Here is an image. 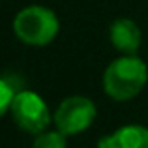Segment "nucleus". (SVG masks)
Instances as JSON below:
<instances>
[{"mask_svg":"<svg viewBox=\"0 0 148 148\" xmlns=\"http://www.w3.org/2000/svg\"><path fill=\"white\" fill-rule=\"evenodd\" d=\"M148 81L146 64L135 54H126L109 64L103 73V90L116 101H127L145 88Z\"/></svg>","mask_w":148,"mask_h":148,"instance_id":"1","label":"nucleus"},{"mask_svg":"<svg viewBox=\"0 0 148 148\" xmlns=\"http://www.w3.org/2000/svg\"><path fill=\"white\" fill-rule=\"evenodd\" d=\"M60 21L56 13L45 6L23 8L13 19V32L25 45L43 47L56 38Z\"/></svg>","mask_w":148,"mask_h":148,"instance_id":"2","label":"nucleus"},{"mask_svg":"<svg viewBox=\"0 0 148 148\" xmlns=\"http://www.w3.org/2000/svg\"><path fill=\"white\" fill-rule=\"evenodd\" d=\"M96 105L92 99L84 96H69L58 105L53 114V122L56 130L66 135H77L94 124L96 120Z\"/></svg>","mask_w":148,"mask_h":148,"instance_id":"3","label":"nucleus"},{"mask_svg":"<svg viewBox=\"0 0 148 148\" xmlns=\"http://www.w3.org/2000/svg\"><path fill=\"white\" fill-rule=\"evenodd\" d=\"M10 112L13 122L28 133H41L51 124V112L47 103L41 99V96L30 90H21L15 96Z\"/></svg>","mask_w":148,"mask_h":148,"instance_id":"4","label":"nucleus"},{"mask_svg":"<svg viewBox=\"0 0 148 148\" xmlns=\"http://www.w3.org/2000/svg\"><path fill=\"white\" fill-rule=\"evenodd\" d=\"M111 43L116 51L124 54H135L141 47V28L131 19H116L109 28Z\"/></svg>","mask_w":148,"mask_h":148,"instance_id":"5","label":"nucleus"},{"mask_svg":"<svg viewBox=\"0 0 148 148\" xmlns=\"http://www.w3.org/2000/svg\"><path fill=\"white\" fill-rule=\"evenodd\" d=\"M98 148H148V127L139 124L122 126L114 133L101 137Z\"/></svg>","mask_w":148,"mask_h":148,"instance_id":"6","label":"nucleus"},{"mask_svg":"<svg viewBox=\"0 0 148 148\" xmlns=\"http://www.w3.org/2000/svg\"><path fill=\"white\" fill-rule=\"evenodd\" d=\"M21 77L17 75H4L0 81V92H2V99H0V112L8 114L10 107L13 103V98L23 90L21 88Z\"/></svg>","mask_w":148,"mask_h":148,"instance_id":"7","label":"nucleus"},{"mask_svg":"<svg viewBox=\"0 0 148 148\" xmlns=\"http://www.w3.org/2000/svg\"><path fill=\"white\" fill-rule=\"evenodd\" d=\"M66 137L68 135L62 133L60 130L56 131H41L38 133L34 148H66Z\"/></svg>","mask_w":148,"mask_h":148,"instance_id":"8","label":"nucleus"}]
</instances>
